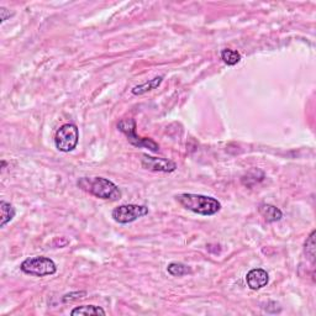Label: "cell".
Instances as JSON below:
<instances>
[{"instance_id":"6da1fadb","label":"cell","mask_w":316,"mask_h":316,"mask_svg":"<svg viewBox=\"0 0 316 316\" xmlns=\"http://www.w3.org/2000/svg\"><path fill=\"white\" fill-rule=\"evenodd\" d=\"M77 185L90 195L104 200L115 201L121 198V192L118 185L102 177H83L77 182Z\"/></svg>"},{"instance_id":"ac0fdd59","label":"cell","mask_w":316,"mask_h":316,"mask_svg":"<svg viewBox=\"0 0 316 316\" xmlns=\"http://www.w3.org/2000/svg\"><path fill=\"white\" fill-rule=\"evenodd\" d=\"M5 166H7V162H5V161L3 160V161H2V172L5 170Z\"/></svg>"},{"instance_id":"5bb4252c","label":"cell","mask_w":316,"mask_h":316,"mask_svg":"<svg viewBox=\"0 0 316 316\" xmlns=\"http://www.w3.org/2000/svg\"><path fill=\"white\" fill-rule=\"evenodd\" d=\"M221 60L226 63L227 66H235L241 61V55L235 49L225 48L221 51Z\"/></svg>"},{"instance_id":"9a60e30c","label":"cell","mask_w":316,"mask_h":316,"mask_svg":"<svg viewBox=\"0 0 316 316\" xmlns=\"http://www.w3.org/2000/svg\"><path fill=\"white\" fill-rule=\"evenodd\" d=\"M305 253L309 257L311 262H314L315 259V231H312L310 234V236L307 237L306 242H305Z\"/></svg>"},{"instance_id":"e0dca14e","label":"cell","mask_w":316,"mask_h":316,"mask_svg":"<svg viewBox=\"0 0 316 316\" xmlns=\"http://www.w3.org/2000/svg\"><path fill=\"white\" fill-rule=\"evenodd\" d=\"M10 15H12V14L8 12V9H5V8H0V23L4 24L5 21L10 18Z\"/></svg>"},{"instance_id":"7a4b0ae2","label":"cell","mask_w":316,"mask_h":316,"mask_svg":"<svg viewBox=\"0 0 316 316\" xmlns=\"http://www.w3.org/2000/svg\"><path fill=\"white\" fill-rule=\"evenodd\" d=\"M176 199L184 209L190 210L198 215L212 216L220 212L221 209V204L218 199L201 195V194L183 193L177 195Z\"/></svg>"},{"instance_id":"7c38bea8","label":"cell","mask_w":316,"mask_h":316,"mask_svg":"<svg viewBox=\"0 0 316 316\" xmlns=\"http://www.w3.org/2000/svg\"><path fill=\"white\" fill-rule=\"evenodd\" d=\"M71 315H107L104 309L95 305H83L78 306L71 311Z\"/></svg>"},{"instance_id":"30bf717a","label":"cell","mask_w":316,"mask_h":316,"mask_svg":"<svg viewBox=\"0 0 316 316\" xmlns=\"http://www.w3.org/2000/svg\"><path fill=\"white\" fill-rule=\"evenodd\" d=\"M162 82H163V76H160V77H156V78H153V79L147 80V82L142 83V84L135 87L134 89H132V94H134V95H142V94L147 93V91H149L152 89H156V88L160 87L161 83Z\"/></svg>"},{"instance_id":"8fae6325","label":"cell","mask_w":316,"mask_h":316,"mask_svg":"<svg viewBox=\"0 0 316 316\" xmlns=\"http://www.w3.org/2000/svg\"><path fill=\"white\" fill-rule=\"evenodd\" d=\"M0 212H2V223H0V227H4L8 223L13 220L14 216L16 214L15 207L12 204L7 203V201H0Z\"/></svg>"},{"instance_id":"4fadbf2b","label":"cell","mask_w":316,"mask_h":316,"mask_svg":"<svg viewBox=\"0 0 316 316\" xmlns=\"http://www.w3.org/2000/svg\"><path fill=\"white\" fill-rule=\"evenodd\" d=\"M167 272L173 277H182L192 273V270L188 266L183 265V263L173 262L167 267Z\"/></svg>"},{"instance_id":"3957f363","label":"cell","mask_w":316,"mask_h":316,"mask_svg":"<svg viewBox=\"0 0 316 316\" xmlns=\"http://www.w3.org/2000/svg\"><path fill=\"white\" fill-rule=\"evenodd\" d=\"M20 270L24 273L35 277L52 276L57 272V266L51 258L47 257H30L25 259L20 266Z\"/></svg>"},{"instance_id":"5b68a950","label":"cell","mask_w":316,"mask_h":316,"mask_svg":"<svg viewBox=\"0 0 316 316\" xmlns=\"http://www.w3.org/2000/svg\"><path fill=\"white\" fill-rule=\"evenodd\" d=\"M118 129L120 130L123 134L126 135L127 141H129L131 145L136 147H145V148L151 149V151L157 152L160 149L157 142H154L151 138H143L140 136L136 135V121L134 119H124L120 123L118 124Z\"/></svg>"},{"instance_id":"52a82bcc","label":"cell","mask_w":316,"mask_h":316,"mask_svg":"<svg viewBox=\"0 0 316 316\" xmlns=\"http://www.w3.org/2000/svg\"><path fill=\"white\" fill-rule=\"evenodd\" d=\"M141 166L145 170L152 172H163V173H171L177 170V165L171 160H165V158L151 157L148 154H142L141 158Z\"/></svg>"},{"instance_id":"8992f818","label":"cell","mask_w":316,"mask_h":316,"mask_svg":"<svg viewBox=\"0 0 316 316\" xmlns=\"http://www.w3.org/2000/svg\"><path fill=\"white\" fill-rule=\"evenodd\" d=\"M148 214V207L145 205L126 204L120 205L113 210L112 216L118 224H130Z\"/></svg>"},{"instance_id":"277c9868","label":"cell","mask_w":316,"mask_h":316,"mask_svg":"<svg viewBox=\"0 0 316 316\" xmlns=\"http://www.w3.org/2000/svg\"><path fill=\"white\" fill-rule=\"evenodd\" d=\"M79 141V130L74 124H65L55 135V145L61 152H71L76 148Z\"/></svg>"},{"instance_id":"2e32d148","label":"cell","mask_w":316,"mask_h":316,"mask_svg":"<svg viewBox=\"0 0 316 316\" xmlns=\"http://www.w3.org/2000/svg\"><path fill=\"white\" fill-rule=\"evenodd\" d=\"M82 295H85V292H76V293L67 294V295L63 296V301H65V303H68V301L77 300V299L82 298Z\"/></svg>"},{"instance_id":"ba28073f","label":"cell","mask_w":316,"mask_h":316,"mask_svg":"<svg viewBox=\"0 0 316 316\" xmlns=\"http://www.w3.org/2000/svg\"><path fill=\"white\" fill-rule=\"evenodd\" d=\"M246 282H247V285L252 290H259L268 284L270 276L262 268H254V270H251L247 273Z\"/></svg>"},{"instance_id":"9c48e42d","label":"cell","mask_w":316,"mask_h":316,"mask_svg":"<svg viewBox=\"0 0 316 316\" xmlns=\"http://www.w3.org/2000/svg\"><path fill=\"white\" fill-rule=\"evenodd\" d=\"M258 212L268 223H276V221L282 220L283 218V213L281 212V209H278V207L271 204H260L258 206Z\"/></svg>"}]
</instances>
